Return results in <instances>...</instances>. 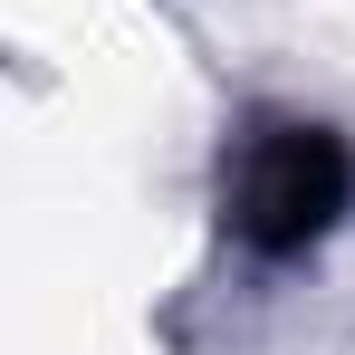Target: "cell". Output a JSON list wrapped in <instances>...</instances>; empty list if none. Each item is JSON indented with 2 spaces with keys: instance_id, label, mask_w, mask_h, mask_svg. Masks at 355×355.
<instances>
[{
  "instance_id": "cell-1",
  "label": "cell",
  "mask_w": 355,
  "mask_h": 355,
  "mask_svg": "<svg viewBox=\"0 0 355 355\" xmlns=\"http://www.w3.org/2000/svg\"><path fill=\"white\" fill-rule=\"evenodd\" d=\"M346 192H355V154L327 125H269V135H250L231 173V231L259 259H297L307 240L336 231Z\"/></svg>"
}]
</instances>
